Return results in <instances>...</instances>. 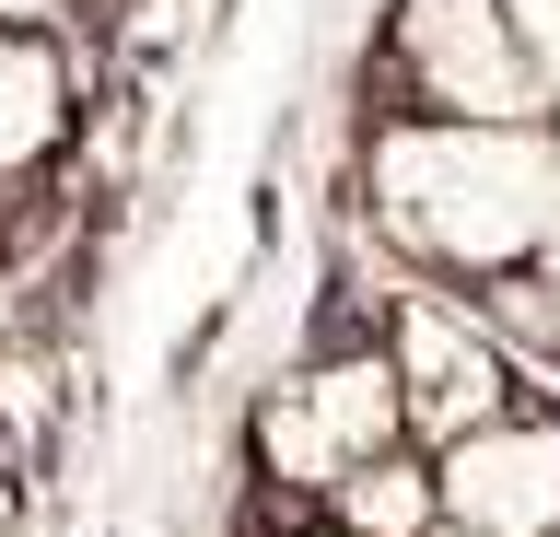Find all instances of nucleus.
I'll return each instance as SVG.
<instances>
[{
	"instance_id": "1",
	"label": "nucleus",
	"mask_w": 560,
	"mask_h": 537,
	"mask_svg": "<svg viewBox=\"0 0 560 537\" xmlns=\"http://www.w3.org/2000/svg\"><path fill=\"white\" fill-rule=\"evenodd\" d=\"M350 211L409 281L490 292L560 257V117L374 106L350 141Z\"/></svg>"
},
{
	"instance_id": "2",
	"label": "nucleus",
	"mask_w": 560,
	"mask_h": 537,
	"mask_svg": "<svg viewBox=\"0 0 560 537\" xmlns=\"http://www.w3.org/2000/svg\"><path fill=\"white\" fill-rule=\"evenodd\" d=\"M385 444H409V397H397V351L385 327H350V339H315L292 374L257 386L245 409V467L269 479L280 502H315L339 491L350 467H374Z\"/></svg>"
},
{
	"instance_id": "3",
	"label": "nucleus",
	"mask_w": 560,
	"mask_h": 537,
	"mask_svg": "<svg viewBox=\"0 0 560 537\" xmlns=\"http://www.w3.org/2000/svg\"><path fill=\"white\" fill-rule=\"evenodd\" d=\"M385 351H397V397H409V444L420 456H444L455 432L502 421L525 397V351L479 316V292L397 281L385 292Z\"/></svg>"
},
{
	"instance_id": "4",
	"label": "nucleus",
	"mask_w": 560,
	"mask_h": 537,
	"mask_svg": "<svg viewBox=\"0 0 560 537\" xmlns=\"http://www.w3.org/2000/svg\"><path fill=\"white\" fill-rule=\"evenodd\" d=\"M385 106H432V117H560L502 0H385Z\"/></svg>"
},
{
	"instance_id": "5",
	"label": "nucleus",
	"mask_w": 560,
	"mask_h": 537,
	"mask_svg": "<svg viewBox=\"0 0 560 537\" xmlns=\"http://www.w3.org/2000/svg\"><path fill=\"white\" fill-rule=\"evenodd\" d=\"M432 479H444L455 526H479V537H549L560 526V409L514 397L502 421L455 432L444 456H432Z\"/></svg>"
},
{
	"instance_id": "6",
	"label": "nucleus",
	"mask_w": 560,
	"mask_h": 537,
	"mask_svg": "<svg viewBox=\"0 0 560 537\" xmlns=\"http://www.w3.org/2000/svg\"><path fill=\"white\" fill-rule=\"evenodd\" d=\"M82 129V71L47 24H0V187H35Z\"/></svg>"
},
{
	"instance_id": "7",
	"label": "nucleus",
	"mask_w": 560,
	"mask_h": 537,
	"mask_svg": "<svg viewBox=\"0 0 560 537\" xmlns=\"http://www.w3.org/2000/svg\"><path fill=\"white\" fill-rule=\"evenodd\" d=\"M327 514H339L350 537H432L444 526V479H432L420 444H385L374 467H350L339 491H327Z\"/></svg>"
},
{
	"instance_id": "8",
	"label": "nucleus",
	"mask_w": 560,
	"mask_h": 537,
	"mask_svg": "<svg viewBox=\"0 0 560 537\" xmlns=\"http://www.w3.org/2000/svg\"><path fill=\"white\" fill-rule=\"evenodd\" d=\"M502 12H514L525 59H537V82H549V106H560V0H502Z\"/></svg>"
},
{
	"instance_id": "9",
	"label": "nucleus",
	"mask_w": 560,
	"mask_h": 537,
	"mask_svg": "<svg viewBox=\"0 0 560 537\" xmlns=\"http://www.w3.org/2000/svg\"><path fill=\"white\" fill-rule=\"evenodd\" d=\"M292 537H350V526H339V514H304V526H292Z\"/></svg>"
},
{
	"instance_id": "10",
	"label": "nucleus",
	"mask_w": 560,
	"mask_h": 537,
	"mask_svg": "<svg viewBox=\"0 0 560 537\" xmlns=\"http://www.w3.org/2000/svg\"><path fill=\"white\" fill-rule=\"evenodd\" d=\"M432 537H479V526H455V514H444V526H432Z\"/></svg>"
},
{
	"instance_id": "11",
	"label": "nucleus",
	"mask_w": 560,
	"mask_h": 537,
	"mask_svg": "<svg viewBox=\"0 0 560 537\" xmlns=\"http://www.w3.org/2000/svg\"><path fill=\"white\" fill-rule=\"evenodd\" d=\"M549 537H560V526H549Z\"/></svg>"
}]
</instances>
